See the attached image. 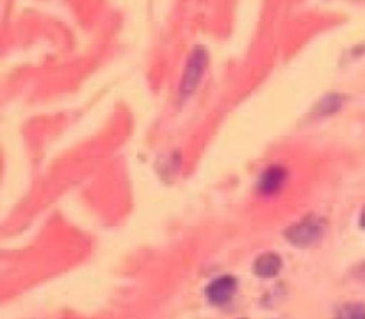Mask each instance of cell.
<instances>
[{
	"label": "cell",
	"mask_w": 365,
	"mask_h": 319,
	"mask_svg": "<svg viewBox=\"0 0 365 319\" xmlns=\"http://www.w3.org/2000/svg\"><path fill=\"white\" fill-rule=\"evenodd\" d=\"M285 238L292 243L294 246H312L323 238V225L316 218H309V220H303L302 223H296L285 232Z\"/></svg>",
	"instance_id": "obj_1"
},
{
	"label": "cell",
	"mask_w": 365,
	"mask_h": 319,
	"mask_svg": "<svg viewBox=\"0 0 365 319\" xmlns=\"http://www.w3.org/2000/svg\"><path fill=\"white\" fill-rule=\"evenodd\" d=\"M207 61L209 59H207V52L203 49H196L195 52L191 54L187 68H185L184 71V79H182V86H180L182 96H187L195 91L198 82L202 81V75L207 68Z\"/></svg>",
	"instance_id": "obj_2"
},
{
	"label": "cell",
	"mask_w": 365,
	"mask_h": 319,
	"mask_svg": "<svg viewBox=\"0 0 365 319\" xmlns=\"http://www.w3.org/2000/svg\"><path fill=\"white\" fill-rule=\"evenodd\" d=\"M235 291H237V280L227 275V277H220L210 282L209 288H207V298L216 305H223L234 298Z\"/></svg>",
	"instance_id": "obj_3"
},
{
	"label": "cell",
	"mask_w": 365,
	"mask_h": 319,
	"mask_svg": "<svg viewBox=\"0 0 365 319\" xmlns=\"http://www.w3.org/2000/svg\"><path fill=\"white\" fill-rule=\"evenodd\" d=\"M282 270V259L277 253H262L253 264V271L260 278H274Z\"/></svg>",
	"instance_id": "obj_4"
},
{
	"label": "cell",
	"mask_w": 365,
	"mask_h": 319,
	"mask_svg": "<svg viewBox=\"0 0 365 319\" xmlns=\"http://www.w3.org/2000/svg\"><path fill=\"white\" fill-rule=\"evenodd\" d=\"M285 181V171L282 170V168L274 166V168H269V170L264 173L262 181H260V191L262 193H274L278 191V189L282 188V184H284Z\"/></svg>",
	"instance_id": "obj_5"
},
{
	"label": "cell",
	"mask_w": 365,
	"mask_h": 319,
	"mask_svg": "<svg viewBox=\"0 0 365 319\" xmlns=\"http://www.w3.org/2000/svg\"><path fill=\"white\" fill-rule=\"evenodd\" d=\"M335 319H365V303H348L341 307Z\"/></svg>",
	"instance_id": "obj_6"
},
{
	"label": "cell",
	"mask_w": 365,
	"mask_h": 319,
	"mask_svg": "<svg viewBox=\"0 0 365 319\" xmlns=\"http://www.w3.org/2000/svg\"><path fill=\"white\" fill-rule=\"evenodd\" d=\"M360 221H362V227L365 228V207H364V211H362V220H360Z\"/></svg>",
	"instance_id": "obj_7"
}]
</instances>
